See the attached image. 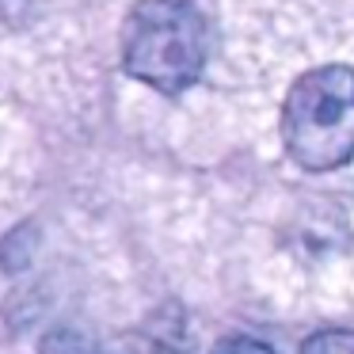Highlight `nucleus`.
<instances>
[{"label": "nucleus", "instance_id": "nucleus-1", "mask_svg": "<svg viewBox=\"0 0 354 354\" xmlns=\"http://www.w3.org/2000/svg\"><path fill=\"white\" fill-rule=\"evenodd\" d=\"M286 153L305 171H335L354 160V69L320 65L293 80L282 103Z\"/></svg>", "mask_w": 354, "mask_h": 354}, {"label": "nucleus", "instance_id": "nucleus-2", "mask_svg": "<svg viewBox=\"0 0 354 354\" xmlns=\"http://www.w3.org/2000/svg\"><path fill=\"white\" fill-rule=\"evenodd\" d=\"M122 65L164 95L187 92L206 65L202 12L191 0H138L122 24Z\"/></svg>", "mask_w": 354, "mask_h": 354}, {"label": "nucleus", "instance_id": "nucleus-3", "mask_svg": "<svg viewBox=\"0 0 354 354\" xmlns=\"http://www.w3.org/2000/svg\"><path fill=\"white\" fill-rule=\"evenodd\" d=\"M297 354H354V331L351 328H324L301 343Z\"/></svg>", "mask_w": 354, "mask_h": 354}, {"label": "nucleus", "instance_id": "nucleus-5", "mask_svg": "<svg viewBox=\"0 0 354 354\" xmlns=\"http://www.w3.org/2000/svg\"><path fill=\"white\" fill-rule=\"evenodd\" d=\"M209 354H274L263 339H248V335H232V339H221Z\"/></svg>", "mask_w": 354, "mask_h": 354}, {"label": "nucleus", "instance_id": "nucleus-4", "mask_svg": "<svg viewBox=\"0 0 354 354\" xmlns=\"http://www.w3.org/2000/svg\"><path fill=\"white\" fill-rule=\"evenodd\" d=\"M42 354H95L92 343H84V339L77 335V331H54V335L42 339Z\"/></svg>", "mask_w": 354, "mask_h": 354}]
</instances>
